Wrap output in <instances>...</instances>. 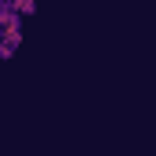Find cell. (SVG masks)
<instances>
[{
  "label": "cell",
  "instance_id": "cell-1",
  "mask_svg": "<svg viewBox=\"0 0 156 156\" xmlns=\"http://www.w3.org/2000/svg\"><path fill=\"white\" fill-rule=\"evenodd\" d=\"M7 11H18V15H29V11H33V4H29V0H18V4H11Z\"/></svg>",
  "mask_w": 156,
  "mask_h": 156
}]
</instances>
